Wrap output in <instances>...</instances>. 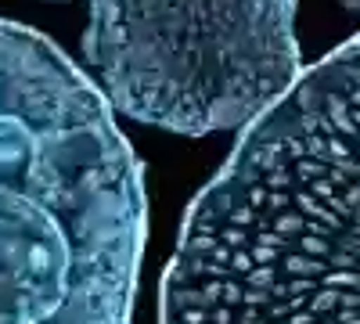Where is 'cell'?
Returning a JSON list of instances; mask_svg holds the SVG:
<instances>
[{
	"instance_id": "obj_2",
	"label": "cell",
	"mask_w": 360,
	"mask_h": 324,
	"mask_svg": "<svg viewBox=\"0 0 360 324\" xmlns=\"http://www.w3.org/2000/svg\"><path fill=\"white\" fill-rule=\"evenodd\" d=\"M144 162L98 83L0 18V324H130Z\"/></svg>"
},
{
	"instance_id": "obj_4",
	"label": "cell",
	"mask_w": 360,
	"mask_h": 324,
	"mask_svg": "<svg viewBox=\"0 0 360 324\" xmlns=\"http://www.w3.org/2000/svg\"><path fill=\"white\" fill-rule=\"evenodd\" d=\"M339 4H342L346 11H353V15H360V0H339Z\"/></svg>"
},
{
	"instance_id": "obj_1",
	"label": "cell",
	"mask_w": 360,
	"mask_h": 324,
	"mask_svg": "<svg viewBox=\"0 0 360 324\" xmlns=\"http://www.w3.org/2000/svg\"><path fill=\"white\" fill-rule=\"evenodd\" d=\"M159 324H360V33L299 72L191 198Z\"/></svg>"
},
{
	"instance_id": "obj_3",
	"label": "cell",
	"mask_w": 360,
	"mask_h": 324,
	"mask_svg": "<svg viewBox=\"0 0 360 324\" xmlns=\"http://www.w3.org/2000/svg\"><path fill=\"white\" fill-rule=\"evenodd\" d=\"M299 0H90L83 62L108 108L184 137L245 130L303 72Z\"/></svg>"
}]
</instances>
